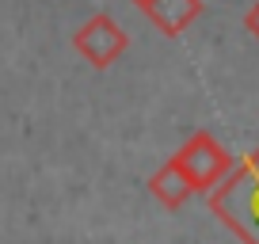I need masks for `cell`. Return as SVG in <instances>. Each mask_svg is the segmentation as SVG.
Masks as SVG:
<instances>
[{
	"label": "cell",
	"instance_id": "3957f363",
	"mask_svg": "<svg viewBox=\"0 0 259 244\" xmlns=\"http://www.w3.org/2000/svg\"><path fill=\"white\" fill-rule=\"evenodd\" d=\"M73 46H76V54L88 61V65H96V69H107V65H114L122 54H126V46H130V34L122 31L118 23H114L107 12H96V16L88 19V23H80L76 27V34H73Z\"/></svg>",
	"mask_w": 259,
	"mask_h": 244
},
{
	"label": "cell",
	"instance_id": "8992f818",
	"mask_svg": "<svg viewBox=\"0 0 259 244\" xmlns=\"http://www.w3.org/2000/svg\"><path fill=\"white\" fill-rule=\"evenodd\" d=\"M134 4H138V8H141V4H145V0H134Z\"/></svg>",
	"mask_w": 259,
	"mask_h": 244
},
{
	"label": "cell",
	"instance_id": "277c9868",
	"mask_svg": "<svg viewBox=\"0 0 259 244\" xmlns=\"http://www.w3.org/2000/svg\"><path fill=\"white\" fill-rule=\"evenodd\" d=\"M149 191H153V198L164 206V210H179V206L191 198V179L183 176V168L176 164V156H171L164 168H156V176L149 179Z\"/></svg>",
	"mask_w": 259,
	"mask_h": 244
},
{
	"label": "cell",
	"instance_id": "5b68a950",
	"mask_svg": "<svg viewBox=\"0 0 259 244\" xmlns=\"http://www.w3.org/2000/svg\"><path fill=\"white\" fill-rule=\"evenodd\" d=\"M244 31H248V34H255V38H259V0H255V4L248 8V16H244Z\"/></svg>",
	"mask_w": 259,
	"mask_h": 244
},
{
	"label": "cell",
	"instance_id": "6da1fadb",
	"mask_svg": "<svg viewBox=\"0 0 259 244\" xmlns=\"http://www.w3.org/2000/svg\"><path fill=\"white\" fill-rule=\"evenodd\" d=\"M206 198L229 233H236L244 244H259V145L233 164L218 187L206 191Z\"/></svg>",
	"mask_w": 259,
	"mask_h": 244
},
{
	"label": "cell",
	"instance_id": "7a4b0ae2",
	"mask_svg": "<svg viewBox=\"0 0 259 244\" xmlns=\"http://www.w3.org/2000/svg\"><path fill=\"white\" fill-rule=\"evenodd\" d=\"M176 164L183 168V176L191 179V191H213L221 183V179L229 176V168H233V156H229V149L221 145L213 134L198 130L191 134V138L183 141V149L176 153Z\"/></svg>",
	"mask_w": 259,
	"mask_h": 244
}]
</instances>
